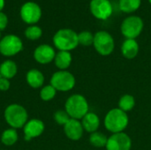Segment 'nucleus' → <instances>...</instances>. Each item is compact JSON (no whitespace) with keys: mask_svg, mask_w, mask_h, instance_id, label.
Segmentation results:
<instances>
[{"mask_svg":"<svg viewBox=\"0 0 151 150\" xmlns=\"http://www.w3.org/2000/svg\"><path fill=\"white\" fill-rule=\"evenodd\" d=\"M89 9L92 15L100 20H106L113 12V7L110 0H91Z\"/></svg>","mask_w":151,"mask_h":150,"instance_id":"nucleus-9","label":"nucleus"},{"mask_svg":"<svg viewBox=\"0 0 151 150\" xmlns=\"http://www.w3.org/2000/svg\"><path fill=\"white\" fill-rule=\"evenodd\" d=\"M65 109L71 118L80 120L88 112V103L83 95L75 94L66 100Z\"/></svg>","mask_w":151,"mask_h":150,"instance_id":"nucleus-3","label":"nucleus"},{"mask_svg":"<svg viewBox=\"0 0 151 150\" xmlns=\"http://www.w3.org/2000/svg\"><path fill=\"white\" fill-rule=\"evenodd\" d=\"M23 49L22 41L14 34H8L0 41V53L5 57H12Z\"/></svg>","mask_w":151,"mask_h":150,"instance_id":"nucleus-8","label":"nucleus"},{"mask_svg":"<svg viewBox=\"0 0 151 150\" xmlns=\"http://www.w3.org/2000/svg\"><path fill=\"white\" fill-rule=\"evenodd\" d=\"M142 4V0H119V6L120 11L125 13L136 11Z\"/></svg>","mask_w":151,"mask_h":150,"instance_id":"nucleus-20","label":"nucleus"},{"mask_svg":"<svg viewBox=\"0 0 151 150\" xmlns=\"http://www.w3.org/2000/svg\"><path fill=\"white\" fill-rule=\"evenodd\" d=\"M6 123L13 129L23 127L27 122L28 114L27 110L18 103H12L6 107L4 113Z\"/></svg>","mask_w":151,"mask_h":150,"instance_id":"nucleus-2","label":"nucleus"},{"mask_svg":"<svg viewBox=\"0 0 151 150\" xmlns=\"http://www.w3.org/2000/svg\"><path fill=\"white\" fill-rule=\"evenodd\" d=\"M42 31L37 26H31L28 27L25 30V35L29 40H37L42 36Z\"/></svg>","mask_w":151,"mask_h":150,"instance_id":"nucleus-26","label":"nucleus"},{"mask_svg":"<svg viewBox=\"0 0 151 150\" xmlns=\"http://www.w3.org/2000/svg\"><path fill=\"white\" fill-rule=\"evenodd\" d=\"M7 22H8L7 16L4 12L0 11V30H4L6 27Z\"/></svg>","mask_w":151,"mask_h":150,"instance_id":"nucleus-29","label":"nucleus"},{"mask_svg":"<svg viewBox=\"0 0 151 150\" xmlns=\"http://www.w3.org/2000/svg\"><path fill=\"white\" fill-rule=\"evenodd\" d=\"M79 44L83 46H90L93 45L94 42V34L89 31H82L78 34Z\"/></svg>","mask_w":151,"mask_h":150,"instance_id":"nucleus-25","label":"nucleus"},{"mask_svg":"<svg viewBox=\"0 0 151 150\" xmlns=\"http://www.w3.org/2000/svg\"><path fill=\"white\" fill-rule=\"evenodd\" d=\"M107 150H130L132 148L131 138L124 132L112 133L107 141Z\"/></svg>","mask_w":151,"mask_h":150,"instance_id":"nucleus-10","label":"nucleus"},{"mask_svg":"<svg viewBox=\"0 0 151 150\" xmlns=\"http://www.w3.org/2000/svg\"><path fill=\"white\" fill-rule=\"evenodd\" d=\"M108 138L105 134L100 133V132H95L92 133L89 136V142L93 147L96 148H103L106 146Z\"/></svg>","mask_w":151,"mask_h":150,"instance_id":"nucleus-22","label":"nucleus"},{"mask_svg":"<svg viewBox=\"0 0 151 150\" xmlns=\"http://www.w3.org/2000/svg\"><path fill=\"white\" fill-rule=\"evenodd\" d=\"M70 119H71V118L65 111L60 110V111H58L54 113V120L58 125L65 126Z\"/></svg>","mask_w":151,"mask_h":150,"instance_id":"nucleus-27","label":"nucleus"},{"mask_svg":"<svg viewBox=\"0 0 151 150\" xmlns=\"http://www.w3.org/2000/svg\"><path fill=\"white\" fill-rule=\"evenodd\" d=\"M121 53L127 59H134L139 53V44L135 39H126L121 45Z\"/></svg>","mask_w":151,"mask_h":150,"instance_id":"nucleus-16","label":"nucleus"},{"mask_svg":"<svg viewBox=\"0 0 151 150\" xmlns=\"http://www.w3.org/2000/svg\"><path fill=\"white\" fill-rule=\"evenodd\" d=\"M56 56L55 50L48 45V44H42L38 46L34 52V58L36 62L42 65H46L50 63L54 60Z\"/></svg>","mask_w":151,"mask_h":150,"instance_id":"nucleus-13","label":"nucleus"},{"mask_svg":"<svg viewBox=\"0 0 151 150\" xmlns=\"http://www.w3.org/2000/svg\"><path fill=\"white\" fill-rule=\"evenodd\" d=\"M144 27L143 20L139 16H129L126 18L120 26L121 34L127 39H135L142 32Z\"/></svg>","mask_w":151,"mask_h":150,"instance_id":"nucleus-5","label":"nucleus"},{"mask_svg":"<svg viewBox=\"0 0 151 150\" xmlns=\"http://www.w3.org/2000/svg\"><path fill=\"white\" fill-rule=\"evenodd\" d=\"M64 132L68 139L72 141H78L82 137L84 129L80 120L71 118L64 126Z\"/></svg>","mask_w":151,"mask_h":150,"instance_id":"nucleus-14","label":"nucleus"},{"mask_svg":"<svg viewBox=\"0 0 151 150\" xmlns=\"http://www.w3.org/2000/svg\"><path fill=\"white\" fill-rule=\"evenodd\" d=\"M149 2H150V4H151V0H149Z\"/></svg>","mask_w":151,"mask_h":150,"instance_id":"nucleus-31","label":"nucleus"},{"mask_svg":"<svg viewBox=\"0 0 151 150\" xmlns=\"http://www.w3.org/2000/svg\"><path fill=\"white\" fill-rule=\"evenodd\" d=\"M54 62H55V65L60 71L66 70L71 65L72 63V55L70 51L59 50L58 53H56Z\"/></svg>","mask_w":151,"mask_h":150,"instance_id":"nucleus-18","label":"nucleus"},{"mask_svg":"<svg viewBox=\"0 0 151 150\" xmlns=\"http://www.w3.org/2000/svg\"><path fill=\"white\" fill-rule=\"evenodd\" d=\"M53 43L55 47L59 50H73L79 45L78 34L69 28L60 29L54 34Z\"/></svg>","mask_w":151,"mask_h":150,"instance_id":"nucleus-4","label":"nucleus"},{"mask_svg":"<svg viewBox=\"0 0 151 150\" xmlns=\"http://www.w3.org/2000/svg\"><path fill=\"white\" fill-rule=\"evenodd\" d=\"M18 72V67L12 60H5L0 65V75L2 78L10 80L12 79Z\"/></svg>","mask_w":151,"mask_h":150,"instance_id":"nucleus-19","label":"nucleus"},{"mask_svg":"<svg viewBox=\"0 0 151 150\" xmlns=\"http://www.w3.org/2000/svg\"><path fill=\"white\" fill-rule=\"evenodd\" d=\"M18 141V133L16 129L9 128L3 132L1 135V141L5 146H12Z\"/></svg>","mask_w":151,"mask_h":150,"instance_id":"nucleus-21","label":"nucleus"},{"mask_svg":"<svg viewBox=\"0 0 151 150\" xmlns=\"http://www.w3.org/2000/svg\"><path fill=\"white\" fill-rule=\"evenodd\" d=\"M4 0H0V11L4 8Z\"/></svg>","mask_w":151,"mask_h":150,"instance_id":"nucleus-30","label":"nucleus"},{"mask_svg":"<svg viewBox=\"0 0 151 150\" xmlns=\"http://www.w3.org/2000/svg\"><path fill=\"white\" fill-rule=\"evenodd\" d=\"M20 16L26 23L35 24L39 21L42 16V11L37 4L27 2L22 5L20 9Z\"/></svg>","mask_w":151,"mask_h":150,"instance_id":"nucleus-11","label":"nucleus"},{"mask_svg":"<svg viewBox=\"0 0 151 150\" xmlns=\"http://www.w3.org/2000/svg\"><path fill=\"white\" fill-rule=\"evenodd\" d=\"M0 79H1V75H0Z\"/></svg>","mask_w":151,"mask_h":150,"instance_id":"nucleus-32","label":"nucleus"},{"mask_svg":"<svg viewBox=\"0 0 151 150\" xmlns=\"http://www.w3.org/2000/svg\"><path fill=\"white\" fill-rule=\"evenodd\" d=\"M135 105V99L131 95H124L119 102V108L125 112L130 111Z\"/></svg>","mask_w":151,"mask_h":150,"instance_id":"nucleus-23","label":"nucleus"},{"mask_svg":"<svg viewBox=\"0 0 151 150\" xmlns=\"http://www.w3.org/2000/svg\"><path fill=\"white\" fill-rule=\"evenodd\" d=\"M50 85L55 88L57 91L66 92L72 90L75 86V77L70 72L58 71L51 76Z\"/></svg>","mask_w":151,"mask_h":150,"instance_id":"nucleus-7","label":"nucleus"},{"mask_svg":"<svg viewBox=\"0 0 151 150\" xmlns=\"http://www.w3.org/2000/svg\"><path fill=\"white\" fill-rule=\"evenodd\" d=\"M26 80L27 84L33 88H39L44 83V76L37 69L29 70L26 75Z\"/></svg>","mask_w":151,"mask_h":150,"instance_id":"nucleus-17","label":"nucleus"},{"mask_svg":"<svg viewBox=\"0 0 151 150\" xmlns=\"http://www.w3.org/2000/svg\"><path fill=\"white\" fill-rule=\"evenodd\" d=\"M45 128L44 123L37 118H34L28 120L26 125L23 126V133H24V139L25 141H28L34 138H37L43 133Z\"/></svg>","mask_w":151,"mask_h":150,"instance_id":"nucleus-12","label":"nucleus"},{"mask_svg":"<svg viewBox=\"0 0 151 150\" xmlns=\"http://www.w3.org/2000/svg\"><path fill=\"white\" fill-rule=\"evenodd\" d=\"M10 86H11L10 80L1 77V79H0V90L1 91H7L10 88Z\"/></svg>","mask_w":151,"mask_h":150,"instance_id":"nucleus-28","label":"nucleus"},{"mask_svg":"<svg viewBox=\"0 0 151 150\" xmlns=\"http://www.w3.org/2000/svg\"><path fill=\"white\" fill-rule=\"evenodd\" d=\"M128 122L129 118L127 112L123 111L119 108L111 110L104 118V126L112 133L124 132L128 126Z\"/></svg>","mask_w":151,"mask_h":150,"instance_id":"nucleus-1","label":"nucleus"},{"mask_svg":"<svg viewBox=\"0 0 151 150\" xmlns=\"http://www.w3.org/2000/svg\"><path fill=\"white\" fill-rule=\"evenodd\" d=\"M56 94H57V90L55 89V88H53L50 84V85L44 86L41 89V91H40V97L44 102H49V101L52 100L56 96Z\"/></svg>","mask_w":151,"mask_h":150,"instance_id":"nucleus-24","label":"nucleus"},{"mask_svg":"<svg viewBox=\"0 0 151 150\" xmlns=\"http://www.w3.org/2000/svg\"><path fill=\"white\" fill-rule=\"evenodd\" d=\"M81 125L86 132L95 133L100 126V118L94 112H88L81 119Z\"/></svg>","mask_w":151,"mask_h":150,"instance_id":"nucleus-15","label":"nucleus"},{"mask_svg":"<svg viewBox=\"0 0 151 150\" xmlns=\"http://www.w3.org/2000/svg\"><path fill=\"white\" fill-rule=\"evenodd\" d=\"M93 46L95 50L102 56L111 55L115 47V42L113 37L107 31H98L94 34Z\"/></svg>","mask_w":151,"mask_h":150,"instance_id":"nucleus-6","label":"nucleus"}]
</instances>
